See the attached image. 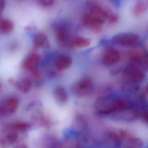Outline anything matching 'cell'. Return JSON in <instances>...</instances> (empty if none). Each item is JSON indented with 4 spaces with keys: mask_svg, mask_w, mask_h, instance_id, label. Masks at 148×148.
I'll list each match as a JSON object with an SVG mask.
<instances>
[{
    "mask_svg": "<svg viewBox=\"0 0 148 148\" xmlns=\"http://www.w3.org/2000/svg\"><path fill=\"white\" fill-rule=\"evenodd\" d=\"M90 10L85 14L83 23L86 27L94 31H99L112 12L97 3L92 2L89 4Z\"/></svg>",
    "mask_w": 148,
    "mask_h": 148,
    "instance_id": "obj_1",
    "label": "cell"
},
{
    "mask_svg": "<svg viewBox=\"0 0 148 148\" xmlns=\"http://www.w3.org/2000/svg\"><path fill=\"white\" fill-rule=\"evenodd\" d=\"M130 102L123 98L112 96L101 97L97 99L94 109L97 114L108 116L115 114L124 108L130 106Z\"/></svg>",
    "mask_w": 148,
    "mask_h": 148,
    "instance_id": "obj_2",
    "label": "cell"
},
{
    "mask_svg": "<svg viewBox=\"0 0 148 148\" xmlns=\"http://www.w3.org/2000/svg\"><path fill=\"white\" fill-rule=\"evenodd\" d=\"M112 42L115 45L125 47H136L140 44V37L132 33H122L112 37Z\"/></svg>",
    "mask_w": 148,
    "mask_h": 148,
    "instance_id": "obj_3",
    "label": "cell"
},
{
    "mask_svg": "<svg viewBox=\"0 0 148 148\" xmlns=\"http://www.w3.org/2000/svg\"><path fill=\"white\" fill-rule=\"evenodd\" d=\"M93 90V84L89 78L84 77L76 82L72 87V92L75 96L84 97L90 95Z\"/></svg>",
    "mask_w": 148,
    "mask_h": 148,
    "instance_id": "obj_4",
    "label": "cell"
},
{
    "mask_svg": "<svg viewBox=\"0 0 148 148\" xmlns=\"http://www.w3.org/2000/svg\"><path fill=\"white\" fill-rule=\"evenodd\" d=\"M123 75L126 82L135 84L142 82L145 77V73L143 69L130 64L125 67Z\"/></svg>",
    "mask_w": 148,
    "mask_h": 148,
    "instance_id": "obj_5",
    "label": "cell"
},
{
    "mask_svg": "<svg viewBox=\"0 0 148 148\" xmlns=\"http://www.w3.org/2000/svg\"><path fill=\"white\" fill-rule=\"evenodd\" d=\"M56 38L60 45L66 47L71 44V34L70 30L66 25L60 24L56 26L55 28Z\"/></svg>",
    "mask_w": 148,
    "mask_h": 148,
    "instance_id": "obj_6",
    "label": "cell"
},
{
    "mask_svg": "<svg viewBox=\"0 0 148 148\" xmlns=\"http://www.w3.org/2000/svg\"><path fill=\"white\" fill-rule=\"evenodd\" d=\"M115 119L124 121H132L136 120L140 116L139 111L132 106L124 108L113 114Z\"/></svg>",
    "mask_w": 148,
    "mask_h": 148,
    "instance_id": "obj_7",
    "label": "cell"
},
{
    "mask_svg": "<svg viewBox=\"0 0 148 148\" xmlns=\"http://www.w3.org/2000/svg\"><path fill=\"white\" fill-rule=\"evenodd\" d=\"M42 60L40 54L35 53H30L23 60L22 63V67L29 72L38 67L39 64Z\"/></svg>",
    "mask_w": 148,
    "mask_h": 148,
    "instance_id": "obj_8",
    "label": "cell"
},
{
    "mask_svg": "<svg viewBox=\"0 0 148 148\" xmlns=\"http://www.w3.org/2000/svg\"><path fill=\"white\" fill-rule=\"evenodd\" d=\"M121 54L118 50L113 47H108L105 51L103 57V63L107 66H112L119 62Z\"/></svg>",
    "mask_w": 148,
    "mask_h": 148,
    "instance_id": "obj_9",
    "label": "cell"
},
{
    "mask_svg": "<svg viewBox=\"0 0 148 148\" xmlns=\"http://www.w3.org/2000/svg\"><path fill=\"white\" fill-rule=\"evenodd\" d=\"M19 105V100L15 97L7 98L1 106V111L2 114L9 115L13 114L17 110Z\"/></svg>",
    "mask_w": 148,
    "mask_h": 148,
    "instance_id": "obj_10",
    "label": "cell"
},
{
    "mask_svg": "<svg viewBox=\"0 0 148 148\" xmlns=\"http://www.w3.org/2000/svg\"><path fill=\"white\" fill-rule=\"evenodd\" d=\"M129 61L130 64L138 66L140 68L147 67V57L145 53L138 51H134L129 55Z\"/></svg>",
    "mask_w": 148,
    "mask_h": 148,
    "instance_id": "obj_11",
    "label": "cell"
},
{
    "mask_svg": "<svg viewBox=\"0 0 148 148\" xmlns=\"http://www.w3.org/2000/svg\"><path fill=\"white\" fill-rule=\"evenodd\" d=\"M34 46L37 49H48L50 47V42L48 37L43 33H38L33 39Z\"/></svg>",
    "mask_w": 148,
    "mask_h": 148,
    "instance_id": "obj_12",
    "label": "cell"
},
{
    "mask_svg": "<svg viewBox=\"0 0 148 148\" xmlns=\"http://www.w3.org/2000/svg\"><path fill=\"white\" fill-rule=\"evenodd\" d=\"M14 84L21 92L27 93L32 89L33 82L30 78L27 77H22L15 81Z\"/></svg>",
    "mask_w": 148,
    "mask_h": 148,
    "instance_id": "obj_13",
    "label": "cell"
},
{
    "mask_svg": "<svg viewBox=\"0 0 148 148\" xmlns=\"http://www.w3.org/2000/svg\"><path fill=\"white\" fill-rule=\"evenodd\" d=\"M72 62L71 58L68 55H60L55 60V66L57 70H65L71 66Z\"/></svg>",
    "mask_w": 148,
    "mask_h": 148,
    "instance_id": "obj_14",
    "label": "cell"
},
{
    "mask_svg": "<svg viewBox=\"0 0 148 148\" xmlns=\"http://www.w3.org/2000/svg\"><path fill=\"white\" fill-rule=\"evenodd\" d=\"M148 2L147 1H136L132 7V14L136 17L141 16L145 13L148 9Z\"/></svg>",
    "mask_w": 148,
    "mask_h": 148,
    "instance_id": "obj_15",
    "label": "cell"
},
{
    "mask_svg": "<svg viewBox=\"0 0 148 148\" xmlns=\"http://www.w3.org/2000/svg\"><path fill=\"white\" fill-rule=\"evenodd\" d=\"M55 100L60 104H64L67 101L68 94L65 89L61 86H58L53 91Z\"/></svg>",
    "mask_w": 148,
    "mask_h": 148,
    "instance_id": "obj_16",
    "label": "cell"
},
{
    "mask_svg": "<svg viewBox=\"0 0 148 148\" xmlns=\"http://www.w3.org/2000/svg\"><path fill=\"white\" fill-rule=\"evenodd\" d=\"M14 28L13 22L7 18L0 19V33L3 34H10Z\"/></svg>",
    "mask_w": 148,
    "mask_h": 148,
    "instance_id": "obj_17",
    "label": "cell"
},
{
    "mask_svg": "<svg viewBox=\"0 0 148 148\" xmlns=\"http://www.w3.org/2000/svg\"><path fill=\"white\" fill-rule=\"evenodd\" d=\"M91 40L88 38L83 37H77L72 40L71 45L77 48H84L89 46Z\"/></svg>",
    "mask_w": 148,
    "mask_h": 148,
    "instance_id": "obj_18",
    "label": "cell"
},
{
    "mask_svg": "<svg viewBox=\"0 0 148 148\" xmlns=\"http://www.w3.org/2000/svg\"><path fill=\"white\" fill-rule=\"evenodd\" d=\"M18 138L16 133L14 132H11L8 133L2 139L1 144L4 147H8L13 145Z\"/></svg>",
    "mask_w": 148,
    "mask_h": 148,
    "instance_id": "obj_19",
    "label": "cell"
},
{
    "mask_svg": "<svg viewBox=\"0 0 148 148\" xmlns=\"http://www.w3.org/2000/svg\"><path fill=\"white\" fill-rule=\"evenodd\" d=\"M34 80H36L37 83L40 82L41 79H42V74L41 70L39 67H38L35 69H34L32 71L30 72Z\"/></svg>",
    "mask_w": 148,
    "mask_h": 148,
    "instance_id": "obj_20",
    "label": "cell"
},
{
    "mask_svg": "<svg viewBox=\"0 0 148 148\" xmlns=\"http://www.w3.org/2000/svg\"><path fill=\"white\" fill-rule=\"evenodd\" d=\"M37 2L40 6L43 8L51 7L55 3V1L53 0H40Z\"/></svg>",
    "mask_w": 148,
    "mask_h": 148,
    "instance_id": "obj_21",
    "label": "cell"
},
{
    "mask_svg": "<svg viewBox=\"0 0 148 148\" xmlns=\"http://www.w3.org/2000/svg\"><path fill=\"white\" fill-rule=\"evenodd\" d=\"M14 130L18 131H23L27 130L28 128V125L26 123H20L14 124Z\"/></svg>",
    "mask_w": 148,
    "mask_h": 148,
    "instance_id": "obj_22",
    "label": "cell"
},
{
    "mask_svg": "<svg viewBox=\"0 0 148 148\" xmlns=\"http://www.w3.org/2000/svg\"><path fill=\"white\" fill-rule=\"evenodd\" d=\"M6 7V2L3 0H0V15L2 13Z\"/></svg>",
    "mask_w": 148,
    "mask_h": 148,
    "instance_id": "obj_23",
    "label": "cell"
},
{
    "mask_svg": "<svg viewBox=\"0 0 148 148\" xmlns=\"http://www.w3.org/2000/svg\"><path fill=\"white\" fill-rule=\"evenodd\" d=\"M15 148H27L26 145L24 144H20L17 145Z\"/></svg>",
    "mask_w": 148,
    "mask_h": 148,
    "instance_id": "obj_24",
    "label": "cell"
},
{
    "mask_svg": "<svg viewBox=\"0 0 148 148\" xmlns=\"http://www.w3.org/2000/svg\"><path fill=\"white\" fill-rule=\"evenodd\" d=\"M15 80H14V79H13L12 78H11L9 79H8V83H9V84H14V83H15Z\"/></svg>",
    "mask_w": 148,
    "mask_h": 148,
    "instance_id": "obj_25",
    "label": "cell"
},
{
    "mask_svg": "<svg viewBox=\"0 0 148 148\" xmlns=\"http://www.w3.org/2000/svg\"><path fill=\"white\" fill-rule=\"evenodd\" d=\"M137 148V147H135V146H132V145H128V146H126L125 148Z\"/></svg>",
    "mask_w": 148,
    "mask_h": 148,
    "instance_id": "obj_26",
    "label": "cell"
},
{
    "mask_svg": "<svg viewBox=\"0 0 148 148\" xmlns=\"http://www.w3.org/2000/svg\"><path fill=\"white\" fill-rule=\"evenodd\" d=\"M1 84H0V90H1Z\"/></svg>",
    "mask_w": 148,
    "mask_h": 148,
    "instance_id": "obj_27",
    "label": "cell"
}]
</instances>
